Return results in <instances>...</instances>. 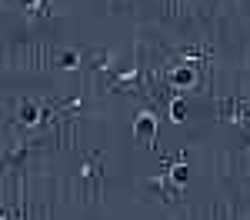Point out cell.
<instances>
[{"mask_svg":"<svg viewBox=\"0 0 250 220\" xmlns=\"http://www.w3.org/2000/svg\"><path fill=\"white\" fill-rule=\"evenodd\" d=\"M57 63L63 67V70H74V67H80V54H77V50H63Z\"/></svg>","mask_w":250,"mask_h":220,"instance_id":"cell-4","label":"cell"},{"mask_svg":"<svg viewBox=\"0 0 250 220\" xmlns=\"http://www.w3.org/2000/svg\"><path fill=\"white\" fill-rule=\"evenodd\" d=\"M40 0H27V3H23V7H30V10H34V7H37Z\"/></svg>","mask_w":250,"mask_h":220,"instance_id":"cell-7","label":"cell"},{"mask_svg":"<svg viewBox=\"0 0 250 220\" xmlns=\"http://www.w3.org/2000/svg\"><path fill=\"white\" fill-rule=\"evenodd\" d=\"M134 137L140 140V143H154V137H157V117L150 114V110H144V114H137L134 117Z\"/></svg>","mask_w":250,"mask_h":220,"instance_id":"cell-1","label":"cell"},{"mask_svg":"<svg viewBox=\"0 0 250 220\" xmlns=\"http://www.w3.org/2000/svg\"><path fill=\"white\" fill-rule=\"evenodd\" d=\"M170 83H173V87H180V90L197 87V74H193L190 67H173V70H170Z\"/></svg>","mask_w":250,"mask_h":220,"instance_id":"cell-2","label":"cell"},{"mask_svg":"<svg viewBox=\"0 0 250 220\" xmlns=\"http://www.w3.org/2000/svg\"><path fill=\"white\" fill-rule=\"evenodd\" d=\"M37 120H40L37 103H20V123H23V127H34Z\"/></svg>","mask_w":250,"mask_h":220,"instance_id":"cell-3","label":"cell"},{"mask_svg":"<svg viewBox=\"0 0 250 220\" xmlns=\"http://www.w3.org/2000/svg\"><path fill=\"white\" fill-rule=\"evenodd\" d=\"M187 177H190V170H187L184 163H173V167H170V180L177 183V187H184V183H187Z\"/></svg>","mask_w":250,"mask_h":220,"instance_id":"cell-5","label":"cell"},{"mask_svg":"<svg viewBox=\"0 0 250 220\" xmlns=\"http://www.w3.org/2000/svg\"><path fill=\"white\" fill-rule=\"evenodd\" d=\"M7 220H14V217H7Z\"/></svg>","mask_w":250,"mask_h":220,"instance_id":"cell-8","label":"cell"},{"mask_svg":"<svg viewBox=\"0 0 250 220\" xmlns=\"http://www.w3.org/2000/svg\"><path fill=\"white\" fill-rule=\"evenodd\" d=\"M184 117H187V103H184V100H170V120L180 123Z\"/></svg>","mask_w":250,"mask_h":220,"instance_id":"cell-6","label":"cell"}]
</instances>
